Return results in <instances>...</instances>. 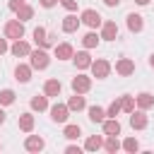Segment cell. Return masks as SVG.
<instances>
[{
    "label": "cell",
    "mask_w": 154,
    "mask_h": 154,
    "mask_svg": "<svg viewBox=\"0 0 154 154\" xmlns=\"http://www.w3.org/2000/svg\"><path fill=\"white\" fill-rule=\"evenodd\" d=\"M29 58H31V67L34 70H46L48 67V63H51V58H48V53L43 51V48H36V51H31L29 53Z\"/></svg>",
    "instance_id": "cell-1"
},
{
    "label": "cell",
    "mask_w": 154,
    "mask_h": 154,
    "mask_svg": "<svg viewBox=\"0 0 154 154\" xmlns=\"http://www.w3.org/2000/svg\"><path fill=\"white\" fill-rule=\"evenodd\" d=\"M22 36H24V22H19V19H10V22L5 24V38L17 41V38H22Z\"/></svg>",
    "instance_id": "cell-2"
},
{
    "label": "cell",
    "mask_w": 154,
    "mask_h": 154,
    "mask_svg": "<svg viewBox=\"0 0 154 154\" xmlns=\"http://www.w3.org/2000/svg\"><path fill=\"white\" fill-rule=\"evenodd\" d=\"M91 75L96 77V79H106L108 77V72H111V63L108 60H103V58H99V60H91Z\"/></svg>",
    "instance_id": "cell-3"
},
{
    "label": "cell",
    "mask_w": 154,
    "mask_h": 154,
    "mask_svg": "<svg viewBox=\"0 0 154 154\" xmlns=\"http://www.w3.org/2000/svg\"><path fill=\"white\" fill-rule=\"evenodd\" d=\"M51 118H53V123H65V120L70 118L67 103H53V106H51Z\"/></svg>",
    "instance_id": "cell-4"
},
{
    "label": "cell",
    "mask_w": 154,
    "mask_h": 154,
    "mask_svg": "<svg viewBox=\"0 0 154 154\" xmlns=\"http://www.w3.org/2000/svg\"><path fill=\"white\" fill-rule=\"evenodd\" d=\"M79 19H82V24H87V26H91V29H96V26L103 24V22H101V14H99L96 10H84V12L79 14Z\"/></svg>",
    "instance_id": "cell-5"
},
{
    "label": "cell",
    "mask_w": 154,
    "mask_h": 154,
    "mask_svg": "<svg viewBox=\"0 0 154 154\" xmlns=\"http://www.w3.org/2000/svg\"><path fill=\"white\" fill-rule=\"evenodd\" d=\"M72 89H75L77 94H87V91L91 89V77H87V75L72 77Z\"/></svg>",
    "instance_id": "cell-6"
},
{
    "label": "cell",
    "mask_w": 154,
    "mask_h": 154,
    "mask_svg": "<svg viewBox=\"0 0 154 154\" xmlns=\"http://www.w3.org/2000/svg\"><path fill=\"white\" fill-rule=\"evenodd\" d=\"M130 125H132V130H144V128L149 125V120H147V116H144L142 108L130 113Z\"/></svg>",
    "instance_id": "cell-7"
},
{
    "label": "cell",
    "mask_w": 154,
    "mask_h": 154,
    "mask_svg": "<svg viewBox=\"0 0 154 154\" xmlns=\"http://www.w3.org/2000/svg\"><path fill=\"white\" fill-rule=\"evenodd\" d=\"M101 38L103 41H116L118 38V24L116 22H103L101 24Z\"/></svg>",
    "instance_id": "cell-8"
},
{
    "label": "cell",
    "mask_w": 154,
    "mask_h": 154,
    "mask_svg": "<svg viewBox=\"0 0 154 154\" xmlns=\"http://www.w3.org/2000/svg\"><path fill=\"white\" fill-rule=\"evenodd\" d=\"M31 36H34V43H36L38 48H48V46L53 43V41L48 38V34H46V29H43V26H36Z\"/></svg>",
    "instance_id": "cell-9"
},
{
    "label": "cell",
    "mask_w": 154,
    "mask_h": 154,
    "mask_svg": "<svg viewBox=\"0 0 154 154\" xmlns=\"http://www.w3.org/2000/svg\"><path fill=\"white\" fill-rule=\"evenodd\" d=\"M10 53H12V55H17V58H24V55H29V53H31V46H29L26 41L17 38V41L10 46Z\"/></svg>",
    "instance_id": "cell-10"
},
{
    "label": "cell",
    "mask_w": 154,
    "mask_h": 154,
    "mask_svg": "<svg viewBox=\"0 0 154 154\" xmlns=\"http://www.w3.org/2000/svg\"><path fill=\"white\" fill-rule=\"evenodd\" d=\"M116 72H118L120 77H128V75L135 72V63H132L130 58H120V60L116 63Z\"/></svg>",
    "instance_id": "cell-11"
},
{
    "label": "cell",
    "mask_w": 154,
    "mask_h": 154,
    "mask_svg": "<svg viewBox=\"0 0 154 154\" xmlns=\"http://www.w3.org/2000/svg\"><path fill=\"white\" fill-rule=\"evenodd\" d=\"M46 147V142H43V137H38V135H29L26 140H24V149L26 152H41Z\"/></svg>",
    "instance_id": "cell-12"
},
{
    "label": "cell",
    "mask_w": 154,
    "mask_h": 154,
    "mask_svg": "<svg viewBox=\"0 0 154 154\" xmlns=\"http://www.w3.org/2000/svg\"><path fill=\"white\" fill-rule=\"evenodd\" d=\"M31 65H24V63H19L17 67H14V79L17 82H29L31 79Z\"/></svg>",
    "instance_id": "cell-13"
},
{
    "label": "cell",
    "mask_w": 154,
    "mask_h": 154,
    "mask_svg": "<svg viewBox=\"0 0 154 154\" xmlns=\"http://www.w3.org/2000/svg\"><path fill=\"white\" fill-rule=\"evenodd\" d=\"M125 19H128V29H130L132 34H140V31L144 29V22H142V17H140V14H135V12H132V14H128Z\"/></svg>",
    "instance_id": "cell-14"
},
{
    "label": "cell",
    "mask_w": 154,
    "mask_h": 154,
    "mask_svg": "<svg viewBox=\"0 0 154 154\" xmlns=\"http://www.w3.org/2000/svg\"><path fill=\"white\" fill-rule=\"evenodd\" d=\"M79 24H82V19H77L75 14H67V17H63V31H65V34H72V31H77V29H79Z\"/></svg>",
    "instance_id": "cell-15"
},
{
    "label": "cell",
    "mask_w": 154,
    "mask_h": 154,
    "mask_svg": "<svg viewBox=\"0 0 154 154\" xmlns=\"http://www.w3.org/2000/svg\"><path fill=\"white\" fill-rule=\"evenodd\" d=\"M72 55H75V51L70 43H55V58L58 60H70Z\"/></svg>",
    "instance_id": "cell-16"
},
{
    "label": "cell",
    "mask_w": 154,
    "mask_h": 154,
    "mask_svg": "<svg viewBox=\"0 0 154 154\" xmlns=\"http://www.w3.org/2000/svg\"><path fill=\"white\" fill-rule=\"evenodd\" d=\"M72 60H75L77 70H87V67H91V55H89L87 51H79L77 55H72Z\"/></svg>",
    "instance_id": "cell-17"
},
{
    "label": "cell",
    "mask_w": 154,
    "mask_h": 154,
    "mask_svg": "<svg viewBox=\"0 0 154 154\" xmlns=\"http://www.w3.org/2000/svg\"><path fill=\"white\" fill-rule=\"evenodd\" d=\"M60 91H63L60 79H46V84H43V94L46 96H58Z\"/></svg>",
    "instance_id": "cell-18"
},
{
    "label": "cell",
    "mask_w": 154,
    "mask_h": 154,
    "mask_svg": "<svg viewBox=\"0 0 154 154\" xmlns=\"http://www.w3.org/2000/svg\"><path fill=\"white\" fill-rule=\"evenodd\" d=\"M135 101H137V106H140L142 111H147V108H152V106H154V96H152L149 91L137 94V96H135Z\"/></svg>",
    "instance_id": "cell-19"
},
{
    "label": "cell",
    "mask_w": 154,
    "mask_h": 154,
    "mask_svg": "<svg viewBox=\"0 0 154 154\" xmlns=\"http://www.w3.org/2000/svg\"><path fill=\"white\" fill-rule=\"evenodd\" d=\"M31 108L38 111V113L46 111V108H48V96H46V94H36V96H31Z\"/></svg>",
    "instance_id": "cell-20"
},
{
    "label": "cell",
    "mask_w": 154,
    "mask_h": 154,
    "mask_svg": "<svg viewBox=\"0 0 154 154\" xmlns=\"http://www.w3.org/2000/svg\"><path fill=\"white\" fill-rule=\"evenodd\" d=\"M103 135H120V123H118V118L103 120Z\"/></svg>",
    "instance_id": "cell-21"
},
{
    "label": "cell",
    "mask_w": 154,
    "mask_h": 154,
    "mask_svg": "<svg viewBox=\"0 0 154 154\" xmlns=\"http://www.w3.org/2000/svg\"><path fill=\"white\" fill-rule=\"evenodd\" d=\"M103 147V140L99 137V135H91V137H87V142H84V149L87 152H99Z\"/></svg>",
    "instance_id": "cell-22"
},
{
    "label": "cell",
    "mask_w": 154,
    "mask_h": 154,
    "mask_svg": "<svg viewBox=\"0 0 154 154\" xmlns=\"http://www.w3.org/2000/svg\"><path fill=\"white\" fill-rule=\"evenodd\" d=\"M87 106V101H84V96H79L77 91H75V96H70V101H67V108L70 111H82Z\"/></svg>",
    "instance_id": "cell-23"
},
{
    "label": "cell",
    "mask_w": 154,
    "mask_h": 154,
    "mask_svg": "<svg viewBox=\"0 0 154 154\" xmlns=\"http://www.w3.org/2000/svg\"><path fill=\"white\" fill-rule=\"evenodd\" d=\"M120 111H123V96H118V99L111 101V106L106 108V116H108V118H116Z\"/></svg>",
    "instance_id": "cell-24"
},
{
    "label": "cell",
    "mask_w": 154,
    "mask_h": 154,
    "mask_svg": "<svg viewBox=\"0 0 154 154\" xmlns=\"http://www.w3.org/2000/svg\"><path fill=\"white\" fill-rule=\"evenodd\" d=\"M89 120H91V123H103V120H106V111H103L101 106H91V108H89Z\"/></svg>",
    "instance_id": "cell-25"
},
{
    "label": "cell",
    "mask_w": 154,
    "mask_h": 154,
    "mask_svg": "<svg viewBox=\"0 0 154 154\" xmlns=\"http://www.w3.org/2000/svg\"><path fill=\"white\" fill-rule=\"evenodd\" d=\"M19 130H24V132H31L34 130V116L31 113H22L19 116Z\"/></svg>",
    "instance_id": "cell-26"
},
{
    "label": "cell",
    "mask_w": 154,
    "mask_h": 154,
    "mask_svg": "<svg viewBox=\"0 0 154 154\" xmlns=\"http://www.w3.org/2000/svg\"><path fill=\"white\" fill-rule=\"evenodd\" d=\"M31 17H34V7L24 2V5L17 10V19H19V22H26V19H31Z\"/></svg>",
    "instance_id": "cell-27"
},
{
    "label": "cell",
    "mask_w": 154,
    "mask_h": 154,
    "mask_svg": "<svg viewBox=\"0 0 154 154\" xmlns=\"http://www.w3.org/2000/svg\"><path fill=\"white\" fill-rule=\"evenodd\" d=\"M99 34H94V31H89V34H84V38H82V43H84V48H96L99 46Z\"/></svg>",
    "instance_id": "cell-28"
},
{
    "label": "cell",
    "mask_w": 154,
    "mask_h": 154,
    "mask_svg": "<svg viewBox=\"0 0 154 154\" xmlns=\"http://www.w3.org/2000/svg\"><path fill=\"white\" fill-rule=\"evenodd\" d=\"M103 147H106V152H111V154H116V152H118V149H120L123 144L118 142V137H116V135H108V140L103 142Z\"/></svg>",
    "instance_id": "cell-29"
},
{
    "label": "cell",
    "mask_w": 154,
    "mask_h": 154,
    "mask_svg": "<svg viewBox=\"0 0 154 154\" xmlns=\"http://www.w3.org/2000/svg\"><path fill=\"white\" fill-rule=\"evenodd\" d=\"M63 135H65L67 140H77V137L82 135V130H79V125H65V130H63Z\"/></svg>",
    "instance_id": "cell-30"
},
{
    "label": "cell",
    "mask_w": 154,
    "mask_h": 154,
    "mask_svg": "<svg viewBox=\"0 0 154 154\" xmlns=\"http://www.w3.org/2000/svg\"><path fill=\"white\" fill-rule=\"evenodd\" d=\"M123 149L130 152V154H135V152H140V142H137L135 137H128V140L123 142Z\"/></svg>",
    "instance_id": "cell-31"
},
{
    "label": "cell",
    "mask_w": 154,
    "mask_h": 154,
    "mask_svg": "<svg viewBox=\"0 0 154 154\" xmlns=\"http://www.w3.org/2000/svg\"><path fill=\"white\" fill-rule=\"evenodd\" d=\"M0 103H2V106L14 103V91H12V89H2V91H0Z\"/></svg>",
    "instance_id": "cell-32"
},
{
    "label": "cell",
    "mask_w": 154,
    "mask_h": 154,
    "mask_svg": "<svg viewBox=\"0 0 154 154\" xmlns=\"http://www.w3.org/2000/svg\"><path fill=\"white\" fill-rule=\"evenodd\" d=\"M135 103H137L135 96H128V94L123 96V111H125V113H132V111H135Z\"/></svg>",
    "instance_id": "cell-33"
},
{
    "label": "cell",
    "mask_w": 154,
    "mask_h": 154,
    "mask_svg": "<svg viewBox=\"0 0 154 154\" xmlns=\"http://www.w3.org/2000/svg\"><path fill=\"white\" fill-rule=\"evenodd\" d=\"M63 2V7L67 10V12H75L77 10V0H60Z\"/></svg>",
    "instance_id": "cell-34"
},
{
    "label": "cell",
    "mask_w": 154,
    "mask_h": 154,
    "mask_svg": "<svg viewBox=\"0 0 154 154\" xmlns=\"http://www.w3.org/2000/svg\"><path fill=\"white\" fill-rule=\"evenodd\" d=\"M7 5H10V10H12V12H17V10H19L22 5H24V0H10Z\"/></svg>",
    "instance_id": "cell-35"
},
{
    "label": "cell",
    "mask_w": 154,
    "mask_h": 154,
    "mask_svg": "<svg viewBox=\"0 0 154 154\" xmlns=\"http://www.w3.org/2000/svg\"><path fill=\"white\" fill-rule=\"evenodd\" d=\"M65 152H67V154H79V152H82V149H79V147H77V144H70V147H67V149H65Z\"/></svg>",
    "instance_id": "cell-36"
},
{
    "label": "cell",
    "mask_w": 154,
    "mask_h": 154,
    "mask_svg": "<svg viewBox=\"0 0 154 154\" xmlns=\"http://www.w3.org/2000/svg\"><path fill=\"white\" fill-rule=\"evenodd\" d=\"M103 5H106V7H118L120 0H103Z\"/></svg>",
    "instance_id": "cell-37"
},
{
    "label": "cell",
    "mask_w": 154,
    "mask_h": 154,
    "mask_svg": "<svg viewBox=\"0 0 154 154\" xmlns=\"http://www.w3.org/2000/svg\"><path fill=\"white\" fill-rule=\"evenodd\" d=\"M2 53H7V41H5V38H0V55H2Z\"/></svg>",
    "instance_id": "cell-38"
},
{
    "label": "cell",
    "mask_w": 154,
    "mask_h": 154,
    "mask_svg": "<svg viewBox=\"0 0 154 154\" xmlns=\"http://www.w3.org/2000/svg\"><path fill=\"white\" fill-rule=\"evenodd\" d=\"M38 2H41V5H43V7H53V5H55V2H58V0H38Z\"/></svg>",
    "instance_id": "cell-39"
},
{
    "label": "cell",
    "mask_w": 154,
    "mask_h": 154,
    "mask_svg": "<svg viewBox=\"0 0 154 154\" xmlns=\"http://www.w3.org/2000/svg\"><path fill=\"white\" fill-rule=\"evenodd\" d=\"M5 118H7V116H5V111H2V108H0V125H2V123H5Z\"/></svg>",
    "instance_id": "cell-40"
},
{
    "label": "cell",
    "mask_w": 154,
    "mask_h": 154,
    "mask_svg": "<svg viewBox=\"0 0 154 154\" xmlns=\"http://www.w3.org/2000/svg\"><path fill=\"white\" fill-rule=\"evenodd\" d=\"M137 5H149V0H135Z\"/></svg>",
    "instance_id": "cell-41"
},
{
    "label": "cell",
    "mask_w": 154,
    "mask_h": 154,
    "mask_svg": "<svg viewBox=\"0 0 154 154\" xmlns=\"http://www.w3.org/2000/svg\"><path fill=\"white\" fill-rule=\"evenodd\" d=\"M149 65H152V67H154V53H152V55H149Z\"/></svg>",
    "instance_id": "cell-42"
},
{
    "label": "cell",
    "mask_w": 154,
    "mask_h": 154,
    "mask_svg": "<svg viewBox=\"0 0 154 154\" xmlns=\"http://www.w3.org/2000/svg\"><path fill=\"white\" fill-rule=\"evenodd\" d=\"M0 149H2V144H0Z\"/></svg>",
    "instance_id": "cell-43"
}]
</instances>
